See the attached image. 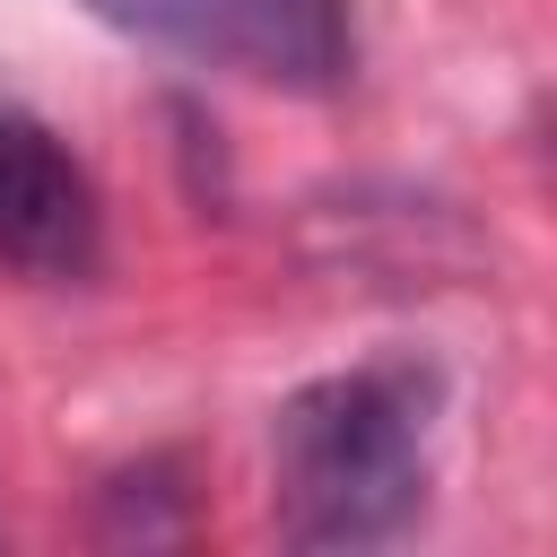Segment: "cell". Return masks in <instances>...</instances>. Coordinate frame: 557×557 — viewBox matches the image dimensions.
I'll return each instance as SVG.
<instances>
[{"mask_svg":"<svg viewBox=\"0 0 557 557\" xmlns=\"http://www.w3.org/2000/svg\"><path fill=\"white\" fill-rule=\"evenodd\" d=\"M426 435H435V374L409 357H374L287 392L270 418L278 540L287 548L400 540L426 505Z\"/></svg>","mask_w":557,"mask_h":557,"instance_id":"cell-1","label":"cell"},{"mask_svg":"<svg viewBox=\"0 0 557 557\" xmlns=\"http://www.w3.org/2000/svg\"><path fill=\"white\" fill-rule=\"evenodd\" d=\"M96 26L209 61V70H244L261 87H339L348 78V0H78Z\"/></svg>","mask_w":557,"mask_h":557,"instance_id":"cell-2","label":"cell"},{"mask_svg":"<svg viewBox=\"0 0 557 557\" xmlns=\"http://www.w3.org/2000/svg\"><path fill=\"white\" fill-rule=\"evenodd\" d=\"M96 244H104V218L78 157L44 122L0 113V261L26 278H87Z\"/></svg>","mask_w":557,"mask_h":557,"instance_id":"cell-3","label":"cell"}]
</instances>
